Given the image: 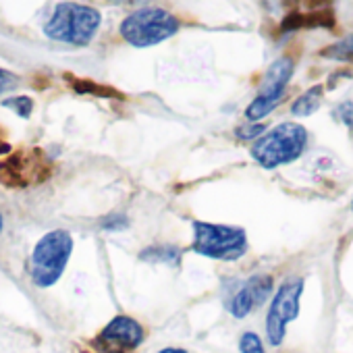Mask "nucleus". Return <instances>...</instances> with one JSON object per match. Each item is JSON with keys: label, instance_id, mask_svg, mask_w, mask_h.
<instances>
[{"label": "nucleus", "instance_id": "1", "mask_svg": "<svg viewBox=\"0 0 353 353\" xmlns=\"http://www.w3.org/2000/svg\"><path fill=\"white\" fill-rule=\"evenodd\" d=\"M100 23H102V15L98 9L77 3H61L57 5L50 19L46 21L44 34L54 42L71 44V46H88L98 34Z\"/></svg>", "mask_w": 353, "mask_h": 353}, {"label": "nucleus", "instance_id": "2", "mask_svg": "<svg viewBox=\"0 0 353 353\" xmlns=\"http://www.w3.org/2000/svg\"><path fill=\"white\" fill-rule=\"evenodd\" d=\"M305 143H307L305 127L297 123H281L268 133L260 135L252 143L250 154L262 168H276L297 160L303 154Z\"/></svg>", "mask_w": 353, "mask_h": 353}, {"label": "nucleus", "instance_id": "3", "mask_svg": "<svg viewBox=\"0 0 353 353\" xmlns=\"http://www.w3.org/2000/svg\"><path fill=\"white\" fill-rule=\"evenodd\" d=\"M181 23L170 11L158 7H145L129 13L121 21V38L135 48H150L179 32Z\"/></svg>", "mask_w": 353, "mask_h": 353}, {"label": "nucleus", "instance_id": "4", "mask_svg": "<svg viewBox=\"0 0 353 353\" xmlns=\"http://www.w3.org/2000/svg\"><path fill=\"white\" fill-rule=\"evenodd\" d=\"M73 254V237L69 231L57 229L46 233L34 248L30 260V276L36 287H52L65 272Z\"/></svg>", "mask_w": 353, "mask_h": 353}, {"label": "nucleus", "instance_id": "5", "mask_svg": "<svg viewBox=\"0 0 353 353\" xmlns=\"http://www.w3.org/2000/svg\"><path fill=\"white\" fill-rule=\"evenodd\" d=\"M192 250L204 258L235 262L248 252V233L241 227L196 221Z\"/></svg>", "mask_w": 353, "mask_h": 353}, {"label": "nucleus", "instance_id": "6", "mask_svg": "<svg viewBox=\"0 0 353 353\" xmlns=\"http://www.w3.org/2000/svg\"><path fill=\"white\" fill-rule=\"evenodd\" d=\"M301 293H303V279H289L274 293V299L266 316V334L270 345L279 347L285 341L287 324L299 316Z\"/></svg>", "mask_w": 353, "mask_h": 353}, {"label": "nucleus", "instance_id": "7", "mask_svg": "<svg viewBox=\"0 0 353 353\" xmlns=\"http://www.w3.org/2000/svg\"><path fill=\"white\" fill-rule=\"evenodd\" d=\"M293 71H295V63L291 59H279L268 67L258 96L254 98V102L245 110V117L250 121H260L274 110V106L285 96V90L289 85Z\"/></svg>", "mask_w": 353, "mask_h": 353}, {"label": "nucleus", "instance_id": "8", "mask_svg": "<svg viewBox=\"0 0 353 353\" xmlns=\"http://www.w3.org/2000/svg\"><path fill=\"white\" fill-rule=\"evenodd\" d=\"M48 176L46 158L38 150L17 152L0 162V183L7 188H28Z\"/></svg>", "mask_w": 353, "mask_h": 353}, {"label": "nucleus", "instance_id": "9", "mask_svg": "<svg viewBox=\"0 0 353 353\" xmlns=\"http://www.w3.org/2000/svg\"><path fill=\"white\" fill-rule=\"evenodd\" d=\"M143 343V328L129 316L112 318L102 332L94 339V347L100 353H129Z\"/></svg>", "mask_w": 353, "mask_h": 353}, {"label": "nucleus", "instance_id": "10", "mask_svg": "<svg viewBox=\"0 0 353 353\" xmlns=\"http://www.w3.org/2000/svg\"><path fill=\"white\" fill-rule=\"evenodd\" d=\"M274 281L270 274H254L250 276L245 283H241L235 293L231 295L227 307L231 312V316L235 318H245L248 314H252L256 307H260L268 295L272 293Z\"/></svg>", "mask_w": 353, "mask_h": 353}, {"label": "nucleus", "instance_id": "11", "mask_svg": "<svg viewBox=\"0 0 353 353\" xmlns=\"http://www.w3.org/2000/svg\"><path fill=\"white\" fill-rule=\"evenodd\" d=\"M334 26V17L332 11H314V13H289L285 17V21L281 23L283 32H293V30H301V28H330Z\"/></svg>", "mask_w": 353, "mask_h": 353}, {"label": "nucleus", "instance_id": "12", "mask_svg": "<svg viewBox=\"0 0 353 353\" xmlns=\"http://www.w3.org/2000/svg\"><path fill=\"white\" fill-rule=\"evenodd\" d=\"M322 92H324L322 85L310 88L307 92H303V94L293 102L291 112H293L295 117H310V114H314V112L318 110L320 102H322Z\"/></svg>", "mask_w": 353, "mask_h": 353}, {"label": "nucleus", "instance_id": "13", "mask_svg": "<svg viewBox=\"0 0 353 353\" xmlns=\"http://www.w3.org/2000/svg\"><path fill=\"white\" fill-rule=\"evenodd\" d=\"M181 258V248L176 245H152V248H145L141 254H139V260L143 262H160V264H176Z\"/></svg>", "mask_w": 353, "mask_h": 353}, {"label": "nucleus", "instance_id": "14", "mask_svg": "<svg viewBox=\"0 0 353 353\" xmlns=\"http://www.w3.org/2000/svg\"><path fill=\"white\" fill-rule=\"evenodd\" d=\"M71 88L77 94H90V96H100V98H121V92L100 85L92 79H71Z\"/></svg>", "mask_w": 353, "mask_h": 353}, {"label": "nucleus", "instance_id": "15", "mask_svg": "<svg viewBox=\"0 0 353 353\" xmlns=\"http://www.w3.org/2000/svg\"><path fill=\"white\" fill-rule=\"evenodd\" d=\"M320 54L334 59V61H341V63H353V34H349L347 38H343L341 42L332 44V46L324 48Z\"/></svg>", "mask_w": 353, "mask_h": 353}, {"label": "nucleus", "instance_id": "16", "mask_svg": "<svg viewBox=\"0 0 353 353\" xmlns=\"http://www.w3.org/2000/svg\"><path fill=\"white\" fill-rule=\"evenodd\" d=\"M3 106L15 110V114H19L21 119H30L32 110H34V100L30 96H11V98L3 100Z\"/></svg>", "mask_w": 353, "mask_h": 353}, {"label": "nucleus", "instance_id": "17", "mask_svg": "<svg viewBox=\"0 0 353 353\" xmlns=\"http://www.w3.org/2000/svg\"><path fill=\"white\" fill-rule=\"evenodd\" d=\"M239 351L241 353H266L262 339L256 332H243L239 339Z\"/></svg>", "mask_w": 353, "mask_h": 353}, {"label": "nucleus", "instance_id": "18", "mask_svg": "<svg viewBox=\"0 0 353 353\" xmlns=\"http://www.w3.org/2000/svg\"><path fill=\"white\" fill-rule=\"evenodd\" d=\"M264 125L262 123H256V125H245V127H237V131H235V135L239 137V139H258L262 133H264Z\"/></svg>", "mask_w": 353, "mask_h": 353}, {"label": "nucleus", "instance_id": "19", "mask_svg": "<svg viewBox=\"0 0 353 353\" xmlns=\"http://www.w3.org/2000/svg\"><path fill=\"white\" fill-rule=\"evenodd\" d=\"M336 117L341 119L343 125H347V127L353 129V102H343V104L336 108Z\"/></svg>", "mask_w": 353, "mask_h": 353}, {"label": "nucleus", "instance_id": "20", "mask_svg": "<svg viewBox=\"0 0 353 353\" xmlns=\"http://www.w3.org/2000/svg\"><path fill=\"white\" fill-rule=\"evenodd\" d=\"M158 353H188V351L185 349H179V347H164Z\"/></svg>", "mask_w": 353, "mask_h": 353}, {"label": "nucleus", "instance_id": "21", "mask_svg": "<svg viewBox=\"0 0 353 353\" xmlns=\"http://www.w3.org/2000/svg\"><path fill=\"white\" fill-rule=\"evenodd\" d=\"M5 152H9V145L5 141H0V154H5Z\"/></svg>", "mask_w": 353, "mask_h": 353}, {"label": "nucleus", "instance_id": "22", "mask_svg": "<svg viewBox=\"0 0 353 353\" xmlns=\"http://www.w3.org/2000/svg\"><path fill=\"white\" fill-rule=\"evenodd\" d=\"M3 227H5V221H3V214H0V233H3Z\"/></svg>", "mask_w": 353, "mask_h": 353}, {"label": "nucleus", "instance_id": "23", "mask_svg": "<svg viewBox=\"0 0 353 353\" xmlns=\"http://www.w3.org/2000/svg\"><path fill=\"white\" fill-rule=\"evenodd\" d=\"M351 210H353V204H351Z\"/></svg>", "mask_w": 353, "mask_h": 353}]
</instances>
